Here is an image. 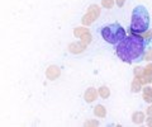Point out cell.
<instances>
[{"mask_svg": "<svg viewBox=\"0 0 152 127\" xmlns=\"http://www.w3.org/2000/svg\"><path fill=\"white\" fill-rule=\"evenodd\" d=\"M147 48V40L138 36H127L115 46L117 56L128 64L143 60Z\"/></svg>", "mask_w": 152, "mask_h": 127, "instance_id": "6da1fadb", "label": "cell"}, {"mask_svg": "<svg viewBox=\"0 0 152 127\" xmlns=\"http://www.w3.org/2000/svg\"><path fill=\"white\" fill-rule=\"evenodd\" d=\"M150 28V13L145 5H137L132 10L131 31L134 33H145Z\"/></svg>", "mask_w": 152, "mask_h": 127, "instance_id": "7a4b0ae2", "label": "cell"}, {"mask_svg": "<svg viewBox=\"0 0 152 127\" xmlns=\"http://www.w3.org/2000/svg\"><path fill=\"white\" fill-rule=\"evenodd\" d=\"M100 35L104 38V41H107L108 43L117 46L119 42L127 37V33L119 23H110V24H105L102 27Z\"/></svg>", "mask_w": 152, "mask_h": 127, "instance_id": "3957f363", "label": "cell"}, {"mask_svg": "<svg viewBox=\"0 0 152 127\" xmlns=\"http://www.w3.org/2000/svg\"><path fill=\"white\" fill-rule=\"evenodd\" d=\"M99 14H100V8H99L98 5H95V4L90 5V8L88 9V13L83 17V24L90 26L99 17Z\"/></svg>", "mask_w": 152, "mask_h": 127, "instance_id": "277c9868", "label": "cell"}, {"mask_svg": "<svg viewBox=\"0 0 152 127\" xmlns=\"http://www.w3.org/2000/svg\"><path fill=\"white\" fill-rule=\"evenodd\" d=\"M61 74V70L58 66H56V65H51V66L46 70V76L47 79H50V80H55L60 76Z\"/></svg>", "mask_w": 152, "mask_h": 127, "instance_id": "5b68a950", "label": "cell"}, {"mask_svg": "<svg viewBox=\"0 0 152 127\" xmlns=\"http://www.w3.org/2000/svg\"><path fill=\"white\" fill-rule=\"evenodd\" d=\"M98 93L99 92H96V89H95V88H89L88 90L85 92V94H84L85 101H86L88 103L94 102L95 99H96V97H98Z\"/></svg>", "mask_w": 152, "mask_h": 127, "instance_id": "8992f818", "label": "cell"}, {"mask_svg": "<svg viewBox=\"0 0 152 127\" xmlns=\"http://www.w3.org/2000/svg\"><path fill=\"white\" fill-rule=\"evenodd\" d=\"M85 46H86V45H85L84 42H81V43H71L69 48H70V51L72 54H80V52H83V51H84Z\"/></svg>", "mask_w": 152, "mask_h": 127, "instance_id": "52a82bcc", "label": "cell"}, {"mask_svg": "<svg viewBox=\"0 0 152 127\" xmlns=\"http://www.w3.org/2000/svg\"><path fill=\"white\" fill-rule=\"evenodd\" d=\"M94 115L96 117H100V118H104L107 116V109L105 107L102 106V104H98L96 107L94 108Z\"/></svg>", "mask_w": 152, "mask_h": 127, "instance_id": "ba28073f", "label": "cell"}, {"mask_svg": "<svg viewBox=\"0 0 152 127\" xmlns=\"http://www.w3.org/2000/svg\"><path fill=\"white\" fill-rule=\"evenodd\" d=\"M132 120H133V122H134V123L140 125V123H142V122H143V120H145V115L142 113V112H136V113H133Z\"/></svg>", "mask_w": 152, "mask_h": 127, "instance_id": "9c48e42d", "label": "cell"}, {"mask_svg": "<svg viewBox=\"0 0 152 127\" xmlns=\"http://www.w3.org/2000/svg\"><path fill=\"white\" fill-rule=\"evenodd\" d=\"M99 95H100L102 98H107L110 95V90H109V89L107 88V87H100L99 88Z\"/></svg>", "mask_w": 152, "mask_h": 127, "instance_id": "30bf717a", "label": "cell"}, {"mask_svg": "<svg viewBox=\"0 0 152 127\" xmlns=\"http://www.w3.org/2000/svg\"><path fill=\"white\" fill-rule=\"evenodd\" d=\"M86 32H89L88 28H84V27H79V28H75V31H74V35L76 37H81L83 35H85Z\"/></svg>", "mask_w": 152, "mask_h": 127, "instance_id": "8fae6325", "label": "cell"}, {"mask_svg": "<svg viewBox=\"0 0 152 127\" xmlns=\"http://www.w3.org/2000/svg\"><path fill=\"white\" fill-rule=\"evenodd\" d=\"M81 41L84 42L85 45H89L90 42H91V35H90L89 32H86L85 35H83V36H81Z\"/></svg>", "mask_w": 152, "mask_h": 127, "instance_id": "7c38bea8", "label": "cell"}, {"mask_svg": "<svg viewBox=\"0 0 152 127\" xmlns=\"http://www.w3.org/2000/svg\"><path fill=\"white\" fill-rule=\"evenodd\" d=\"M102 5H103V8L110 9L114 5V0H102Z\"/></svg>", "mask_w": 152, "mask_h": 127, "instance_id": "4fadbf2b", "label": "cell"}, {"mask_svg": "<svg viewBox=\"0 0 152 127\" xmlns=\"http://www.w3.org/2000/svg\"><path fill=\"white\" fill-rule=\"evenodd\" d=\"M143 98H145V101H146V102H150V103H152V94L145 93V94H143Z\"/></svg>", "mask_w": 152, "mask_h": 127, "instance_id": "5bb4252c", "label": "cell"}, {"mask_svg": "<svg viewBox=\"0 0 152 127\" xmlns=\"http://www.w3.org/2000/svg\"><path fill=\"white\" fill-rule=\"evenodd\" d=\"M94 125H98L96 121H88L85 122V126H94Z\"/></svg>", "mask_w": 152, "mask_h": 127, "instance_id": "9a60e30c", "label": "cell"}, {"mask_svg": "<svg viewBox=\"0 0 152 127\" xmlns=\"http://www.w3.org/2000/svg\"><path fill=\"white\" fill-rule=\"evenodd\" d=\"M124 1H126V0H115V3H117V5L118 7H123V5H124Z\"/></svg>", "mask_w": 152, "mask_h": 127, "instance_id": "2e32d148", "label": "cell"}, {"mask_svg": "<svg viewBox=\"0 0 152 127\" xmlns=\"http://www.w3.org/2000/svg\"><path fill=\"white\" fill-rule=\"evenodd\" d=\"M151 73H152V65H151L150 68H147V69L145 70V75H148V74H151Z\"/></svg>", "mask_w": 152, "mask_h": 127, "instance_id": "e0dca14e", "label": "cell"}, {"mask_svg": "<svg viewBox=\"0 0 152 127\" xmlns=\"http://www.w3.org/2000/svg\"><path fill=\"white\" fill-rule=\"evenodd\" d=\"M147 125H148V126H152V116L150 117L148 120H147Z\"/></svg>", "mask_w": 152, "mask_h": 127, "instance_id": "ac0fdd59", "label": "cell"}, {"mask_svg": "<svg viewBox=\"0 0 152 127\" xmlns=\"http://www.w3.org/2000/svg\"><path fill=\"white\" fill-rule=\"evenodd\" d=\"M147 113H148V116H152V106L148 107V109H147Z\"/></svg>", "mask_w": 152, "mask_h": 127, "instance_id": "d6986e66", "label": "cell"}]
</instances>
